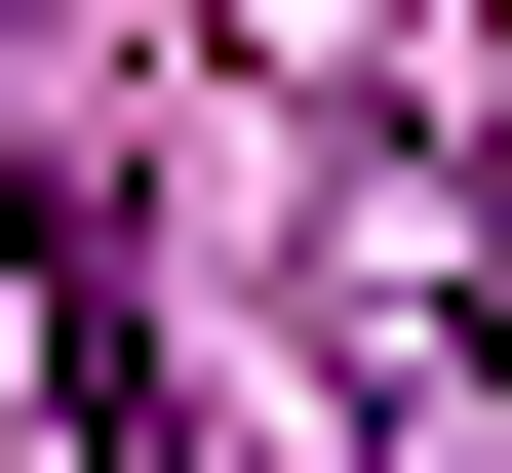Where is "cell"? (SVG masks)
I'll return each instance as SVG.
<instances>
[{"label":"cell","mask_w":512,"mask_h":473,"mask_svg":"<svg viewBox=\"0 0 512 473\" xmlns=\"http://www.w3.org/2000/svg\"><path fill=\"white\" fill-rule=\"evenodd\" d=\"M0 40H40V0H0Z\"/></svg>","instance_id":"1"}]
</instances>
